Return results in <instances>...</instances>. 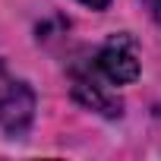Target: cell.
<instances>
[{
  "label": "cell",
  "instance_id": "cell-4",
  "mask_svg": "<svg viewBox=\"0 0 161 161\" xmlns=\"http://www.w3.org/2000/svg\"><path fill=\"white\" fill-rule=\"evenodd\" d=\"M142 3H145V7H148V13L161 22V0H142Z\"/></svg>",
  "mask_w": 161,
  "mask_h": 161
},
{
  "label": "cell",
  "instance_id": "cell-1",
  "mask_svg": "<svg viewBox=\"0 0 161 161\" xmlns=\"http://www.w3.org/2000/svg\"><path fill=\"white\" fill-rule=\"evenodd\" d=\"M35 117V95L25 82L0 73V126L10 136H22Z\"/></svg>",
  "mask_w": 161,
  "mask_h": 161
},
{
  "label": "cell",
  "instance_id": "cell-2",
  "mask_svg": "<svg viewBox=\"0 0 161 161\" xmlns=\"http://www.w3.org/2000/svg\"><path fill=\"white\" fill-rule=\"evenodd\" d=\"M98 69L104 73V79H111L114 86L133 82L139 76V60H136V47L126 35H114L101 54H98Z\"/></svg>",
  "mask_w": 161,
  "mask_h": 161
},
{
  "label": "cell",
  "instance_id": "cell-5",
  "mask_svg": "<svg viewBox=\"0 0 161 161\" xmlns=\"http://www.w3.org/2000/svg\"><path fill=\"white\" fill-rule=\"evenodd\" d=\"M82 3H86V7H92V10H104L111 0H82Z\"/></svg>",
  "mask_w": 161,
  "mask_h": 161
},
{
  "label": "cell",
  "instance_id": "cell-3",
  "mask_svg": "<svg viewBox=\"0 0 161 161\" xmlns=\"http://www.w3.org/2000/svg\"><path fill=\"white\" fill-rule=\"evenodd\" d=\"M73 92H76V98H79V101H82V104H89L92 111H98V114H104V117H120V101H117L114 95H108V92L95 82V79L76 76Z\"/></svg>",
  "mask_w": 161,
  "mask_h": 161
}]
</instances>
